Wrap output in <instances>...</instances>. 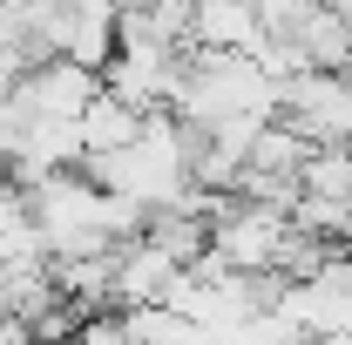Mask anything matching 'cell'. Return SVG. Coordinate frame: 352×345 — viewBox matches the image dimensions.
Masks as SVG:
<instances>
[{
  "mask_svg": "<svg viewBox=\"0 0 352 345\" xmlns=\"http://www.w3.org/2000/svg\"><path fill=\"white\" fill-rule=\"evenodd\" d=\"M278 122L318 142V149H346L352 142V82L346 68H305L278 88Z\"/></svg>",
  "mask_w": 352,
  "mask_h": 345,
  "instance_id": "1",
  "label": "cell"
},
{
  "mask_svg": "<svg viewBox=\"0 0 352 345\" xmlns=\"http://www.w3.org/2000/svg\"><path fill=\"white\" fill-rule=\"evenodd\" d=\"M292 244V210L278 203H244V197H223V216L210 223V251H217L230 271H278Z\"/></svg>",
  "mask_w": 352,
  "mask_h": 345,
  "instance_id": "2",
  "label": "cell"
},
{
  "mask_svg": "<svg viewBox=\"0 0 352 345\" xmlns=\"http://www.w3.org/2000/svg\"><path fill=\"white\" fill-rule=\"evenodd\" d=\"M21 88H28V102H34V115H41V122H82V109H88L109 82H102V68H82V61L54 54V61H41Z\"/></svg>",
  "mask_w": 352,
  "mask_h": 345,
  "instance_id": "3",
  "label": "cell"
},
{
  "mask_svg": "<svg viewBox=\"0 0 352 345\" xmlns=\"http://www.w3.org/2000/svg\"><path fill=\"white\" fill-rule=\"evenodd\" d=\"M183 278V264L170 251H156L149 237L122 244V271H116V311H135V304H170V285Z\"/></svg>",
  "mask_w": 352,
  "mask_h": 345,
  "instance_id": "4",
  "label": "cell"
},
{
  "mask_svg": "<svg viewBox=\"0 0 352 345\" xmlns=\"http://www.w3.org/2000/svg\"><path fill=\"white\" fill-rule=\"evenodd\" d=\"M271 41L251 0H197V27H190V47H230V54H258Z\"/></svg>",
  "mask_w": 352,
  "mask_h": 345,
  "instance_id": "5",
  "label": "cell"
},
{
  "mask_svg": "<svg viewBox=\"0 0 352 345\" xmlns=\"http://www.w3.org/2000/svg\"><path fill=\"white\" fill-rule=\"evenodd\" d=\"M278 41H298L311 68H346L352 61V21L339 7H325V0H305V14H298L292 34H278Z\"/></svg>",
  "mask_w": 352,
  "mask_h": 345,
  "instance_id": "6",
  "label": "cell"
},
{
  "mask_svg": "<svg viewBox=\"0 0 352 345\" xmlns=\"http://www.w3.org/2000/svg\"><path fill=\"white\" fill-rule=\"evenodd\" d=\"M142 122H149V109H135V102H122L116 88H102V95L82 109V142H88V156H116V149L142 142Z\"/></svg>",
  "mask_w": 352,
  "mask_h": 345,
  "instance_id": "7",
  "label": "cell"
},
{
  "mask_svg": "<svg viewBox=\"0 0 352 345\" xmlns=\"http://www.w3.org/2000/svg\"><path fill=\"white\" fill-rule=\"evenodd\" d=\"M318 156V142L292 129V122H264L258 142H251V156H244V170H264V176H285V183H305V163Z\"/></svg>",
  "mask_w": 352,
  "mask_h": 345,
  "instance_id": "8",
  "label": "cell"
},
{
  "mask_svg": "<svg viewBox=\"0 0 352 345\" xmlns=\"http://www.w3.org/2000/svg\"><path fill=\"white\" fill-rule=\"evenodd\" d=\"M0 345H34V332H28L21 318H7V325H0Z\"/></svg>",
  "mask_w": 352,
  "mask_h": 345,
  "instance_id": "9",
  "label": "cell"
},
{
  "mask_svg": "<svg viewBox=\"0 0 352 345\" xmlns=\"http://www.w3.org/2000/svg\"><path fill=\"white\" fill-rule=\"evenodd\" d=\"M339 258H352V216H346V230H339Z\"/></svg>",
  "mask_w": 352,
  "mask_h": 345,
  "instance_id": "10",
  "label": "cell"
},
{
  "mask_svg": "<svg viewBox=\"0 0 352 345\" xmlns=\"http://www.w3.org/2000/svg\"><path fill=\"white\" fill-rule=\"evenodd\" d=\"M0 183H7V170H0Z\"/></svg>",
  "mask_w": 352,
  "mask_h": 345,
  "instance_id": "11",
  "label": "cell"
}]
</instances>
